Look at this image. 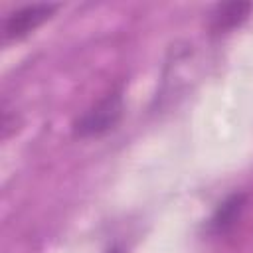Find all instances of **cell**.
<instances>
[{
  "label": "cell",
  "instance_id": "1",
  "mask_svg": "<svg viewBox=\"0 0 253 253\" xmlns=\"http://www.w3.org/2000/svg\"><path fill=\"white\" fill-rule=\"evenodd\" d=\"M123 115V97L121 93H111L101 99L95 107H91L85 115H81L73 126L77 136H101L115 128Z\"/></svg>",
  "mask_w": 253,
  "mask_h": 253
},
{
  "label": "cell",
  "instance_id": "2",
  "mask_svg": "<svg viewBox=\"0 0 253 253\" xmlns=\"http://www.w3.org/2000/svg\"><path fill=\"white\" fill-rule=\"evenodd\" d=\"M55 8H57L55 4H32V6H24V8L16 10L4 22V38L20 40V38L28 36L40 24H43L55 12Z\"/></svg>",
  "mask_w": 253,
  "mask_h": 253
},
{
  "label": "cell",
  "instance_id": "3",
  "mask_svg": "<svg viewBox=\"0 0 253 253\" xmlns=\"http://www.w3.org/2000/svg\"><path fill=\"white\" fill-rule=\"evenodd\" d=\"M245 206V196L243 194H233L229 196L225 202L219 204V208L215 210V213L210 219V227L213 233H225L241 215Z\"/></svg>",
  "mask_w": 253,
  "mask_h": 253
},
{
  "label": "cell",
  "instance_id": "4",
  "mask_svg": "<svg viewBox=\"0 0 253 253\" xmlns=\"http://www.w3.org/2000/svg\"><path fill=\"white\" fill-rule=\"evenodd\" d=\"M251 4L247 2H231V4H221L215 8L213 16H211V28L213 30H231L237 24H241L249 12H251Z\"/></svg>",
  "mask_w": 253,
  "mask_h": 253
}]
</instances>
